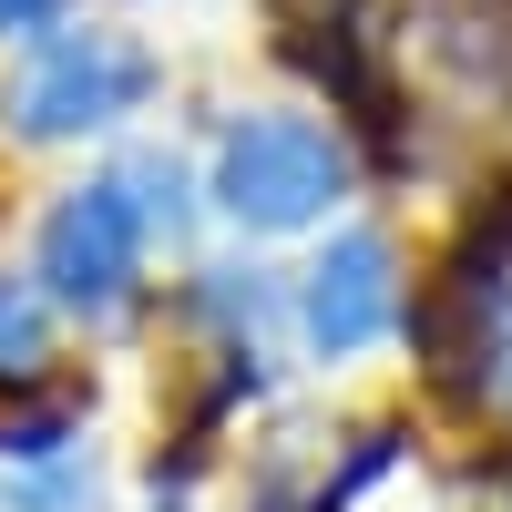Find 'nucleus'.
I'll list each match as a JSON object with an SVG mask.
<instances>
[{"mask_svg":"<svg viewBox=\"0 0 512 512\" xmlns=\"http://www.w3.org/2000/svg\"><path fill=\"white\" fill-rule=\"evenodd\" d=\"M349 195V144L308 113H256L216 144V205L256 236H287V226H318L328 205Z\"/></svg>","mask_w":512,"mask_h":512,"instance_id":"nucleus-1","label":"nucleus"},{"mask_svg":"<svg viewBox=\"0 0 512 512\" xmlns=\"http://www.w3.org/2000/svg\"><path fill=\"white\" fill-rule=\"evenodd\" d=\"M144 93H154V52L134 31H52L11 82V134L21 144L113 134L123 113H144Z\"/></svg>","mask_w":512,"mask_h":512,"instance_id":"nucleus-2","label":"nucleus"},{"mask_svg":"<svg viewBox=\"0 0 512 512\" xmlns=\"http://www.w3.org/2000/svg\"><path fill=\"white\" fill-rule=\"evenodd\" d=\"M144 205L123 195V175H93V185H72L52 205V226H41V297L52 308H82V318H103L134 297V267H144Z\"/></svg>","mask_w":512,"mask_h":512,"instance_id":"nucleus-3","label":"nucleus"},{"mask_svg":"<svg viewBox=\"0 0 512 512\" xmlns=\"http://www.w3.org/2000/svg\"><path fill=\"white\" fill-rule=\"evenodd\" d=\"M297 328H308L318 359H359V349H379V338L400 328V267H390V246L369 226L338 236L318 267L297 277Z\"/></svg>","mask_w":512,"mask_h":512,"instance_id":"nucleus-4","label":"nucleus"},{"mask_svg":"<svg viewBox=\"0 0 512 512\" xmlns=\"http://www.w3.org/2000/svg\"><path fill=\"white\" fill-rule=\"evenodd\" d=\"M52 369V297L31 277H0V379H41Z\"/></svg>","mask_w":512,"mask_h":512,"instance_id":"nucleus-5","label":"nucleus"},{"mask_svg":"<svg viewBox=\"0 0 512 512\" xmlns=\"http://www.w3.org/2000/svg\"><path fill=\"white\" fill-rule=\"evenodd\" d=\"M11 512H103V472L82 451L21 461V472H11Z\"/></svg>","mask_w":512,"mask_h":512,"instance_id":"nucleus-6","label":"nucleus"},{"mask_svg":"<svg viewBox=\"0 0 512 512\" xmlns=\"http://www.w3.org/2000/svg\"><path fill=\"white\" fill-rule=\"evenodd\" d=\"M41 21H62V0H0V31H41Z\"/></svg>","mask_w":512,"mask_h":512,"instance_id":"nucleus-7","label":"nucleus"}]
</instances>
